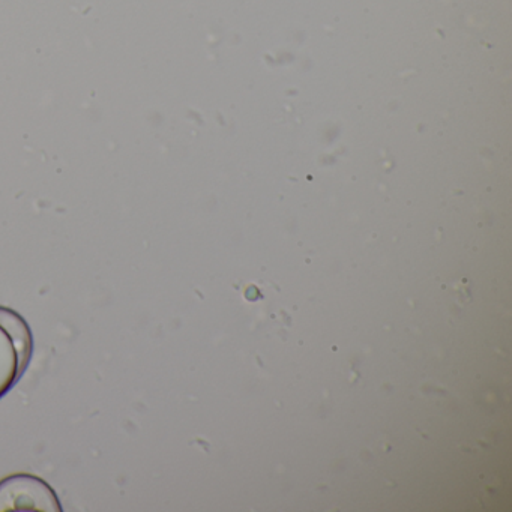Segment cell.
<instances>
[{"mask_svg": "<svg viewBox=\"0 0 512 512\" xmlns=\"http://www.w3.org/2000/svg\"><path fill=\"white\" fill-rule=\"evenodd\" d=\"M62 512L61 500L44 479L17 473L0 481V512Z\"/></svg>", "mask_w": 512, "mask_h": 512, "instance_id": "cell-2", "label": "cell"}, {"mask_svg": "<svg viewBox=\"0 0 512 512\" xmlns=\"http://www.w3.org/2000/svg\"><path fill=\"white\" fill-rule=\"evenodd\" d=\"M34 346L28 320L13 308L0 305V400L25 376L34 356Z\"/></svg>", "mask_w": 512, "mask_h": 512, "instance_id": "cell-1", "label": "cell"}]
</instances>
